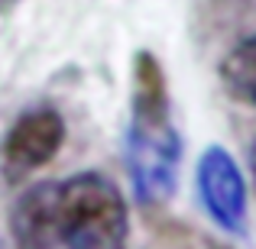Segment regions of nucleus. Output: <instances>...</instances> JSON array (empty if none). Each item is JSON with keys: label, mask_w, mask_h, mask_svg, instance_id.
Wrapping results in <instances>:
<instances>
[{"label": "nucleus", "mask_w": 256, "mask_h": 249, "mask_svg": "<svg viewBox=\"0 0 256 249\" xmlns=\"http://www.w3.org/2000/svg\"><path fill=\"white\" fill-rule=\"evenodd\" d=\"M220 249H230V246H220Z\"/></svg>", "instance_id": "6e6552de"}, {"label": "nucleus", "mask_w": 256, "mask_h": 249, "mask_svg": "<svg viewBox=\"0 0 256 249\" xmlns=\"http://www.w3.org/2000/svg\"><path fill=\"white\" fill-rule=\"evenodd\" d=\"M220 81L234 100L256 110V36H246L234 45L220 62Z\"/></svg>", "instance_id": "39448f33"}, {"label": "nucleus", "mask_w": 256, "mask_h": 249, "mask_svg": "<svg viewBox=\"0 0 256 249\" xmlns=\"http://www.w3.org/2000/svg\"><path fill=\"white\" fill-rule=\"evenodd\" d=\"M0 249H4V243H0Z\"/></svg>", "instance_id": "1a4fd4ad"}, {"label": "nucleus", "mask_w": 256, "mask_h": 249, "mask_svg": "<svg viewBox=\"0 0 256 249\" xmlns=\"http://www.w3.org/2000/svg\"><path fill=\"white\" fill-rule=\"evenodd\" d=\"M194 185L198 198L211 224L227 237H244L246 233V178L240 172L237 159L224 146H208L194 165Z\"/></svg>", "instance_id": "20e7f679"}, {"label": "nucleus", "mask_w": 256, "mask_h": 249, "mask_svg": "<svg viewBox=\"0 0 256 249\" xmlns=\"http://www.w3.org/2000/svg\"><path fill=\"white\" fill-rule=\"evenodd\" d=\"M124 159L133 198L143 207H162L175 198L182 172V133L172 117V94L162 62L140 49L130 65Z\"/></svg>", "instance_id": "f03ea898"}, {"label": "nucleus", "mask_w": 256, "mask_h": 249, "mask_svg": "<svg viewBox=\"0 0 256 249\" xmlns=\"http://www.w3.org/2000/svg\"><path fill=\"white\" fill-rule=\"evenodd\" d=\"M250 172H253V181H256V139H253V146H250Z\"/></svg>", "instance_id": "423d86ee"}, {"label": "nucleus", "mask_w": 256, "mask_h": 249, "mask_svg": "<svg viewBox=\"0 0 256 249\" xmlns=\"http://www.w3.org/2000/svg\"><path fill=\"white\" fill-rule=\"evenodd\" d=\"M4 3H10V0H0V6H4Z\"/></svg>", "instance_id": "0eeeda50"}, {"label": "nucleus", "mask_w": 256, "mask_h": 249, "mask_svg": "<svg viewBox=\"0 0 256 249\" xmlns=\"http://www.w3.org/2000/svg\"><path fill=\"white\" fill-rule=\"evenodd\" d=\"M65 133V117L52 104L20 110L0 139V178L6 185H23L26 178H32L58 156Z\"/></svg>", "instance_id": "7ed1b4c3"}, {"label": "nucleus", "mask_w": 256, "mask_h": 249, "mask_svg": "<svg viewBox=\"0 0 256 249\" xmlns=\"http://www.w3.org/2000/svg\"><path fill=\"white\" fill-rule=\"evenodd\" d=\"M13 249H126V198L107 175L78 172L26 188L10 207Z\"/></svg>", "instance_id": "f257e3e1"}]
</instances>
